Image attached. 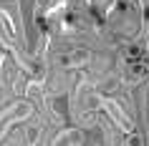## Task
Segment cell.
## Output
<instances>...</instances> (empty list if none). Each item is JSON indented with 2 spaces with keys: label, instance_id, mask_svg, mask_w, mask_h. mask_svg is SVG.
<instances>
[{
  "label": "cell",
  "instance_id": "cell-4",
  "mask_svg": "<svg viewBox=\"0 0 149 146\" xmlns=\"http://www.w3.org/2000/svg\"><path fill=\"white\" fill-rule=\"evenodd\" d=\"M53 144L56 146H63V144L81 146V144H86V136H84V131H81V129H61L53 136Z\"/></svg>",
  "mask_w": 149,
  "mask_h": 146
},
{
  "label": "cell",
  "instance_id": "cell-5",
  "mask_svg": "<svg viewBox=\"0 0 149 146\" xmlns=\"http://www.w3.org/2000/svg\"><path fill=\"white\" fill-rule=\"evenodd\" d=\"M86 103H88L91 111H99L101 103H104V96H101V93H96V91H91V93H88V98H86Z\"/></svg>",
  "mask_w": 149,
  "mask_h": 146
},
{
  "label": "cell",
  "instance_id": "cell-2",
  "mask_svg": "<svg viewBox=\"0 0 149 146\" xmlns=\"http://www.w3.org/2000/svg\"><path fill=\"white\" fill-rule=\"evenodd\" d=\"M101 111H104V113H106V116L111 118V123H114V126H116L119 131H124L126 136L136 131V129H134V121H132V118H129V116L124 113V108L119 106L116 101H111V98H104V103H101Z\"/></svg>",
  "mask_w": 149,
  "mask_h": 146
},
{
  "label": "cell",
  "instance_id": "cell-3",
  "mask_svg": "<svg viewBox=\"0 0 149 146\" xmlns=\"http://www.w3.org/2000/svg\"><path fill=\"white\" fill-rule=\"evenodd\" d=\"M91 61V53H88L86 48H76V51H68V53H63L61 58H58V63H61L63 68H81L84 63Z\"/></svg>",
  "mask_w": 149,
  "mask_h": 146
},
{
  "label": "cell",
  "instance_id": "cell-1",
  "mask_svg": "<svg viewBox=\"0 0 149 146\" xmlns=\"http://www.w3.org/2000/svg\"><path fill=\"white\" fill-rule=\"evenodd\" d=\"M31 116H33V106L28 101H15V103H10L8 108H3V111H0V138L8 134V129L13 123L25 121V118H31Z\"/></svg>",
  "mask_w": 149,
  "mask_h": 146
},
{
  "label": "cell",
  "instance_id": "cell-6",
  "mask_svg": "<svg viewBox=\"0 0 149 146\" xmlns=\"http://www.w3.org/2000/svg\"><path fill=\"white\" fill-rule=\"evenodd\" d=\"M126 144H144V138H141V136H136V134H129Z\"/></svg>",
  "mask_w": 149,
  "mask_h": 146
},
{
  "label": "cell",
  "instance_id": "cell-7",
  "mask_svg": "<svg viewBox=\"0 0 149 146\" xmlns=\"http://www.w3.org/2000/svg\"><path fill=\"white\" fill-rule=\"evenodd\" d=\"M141 18H144V23H149V5L141 8Z\"/></svg>",
  "mask_w": 149,
  "mask_h": 146
}]
</instances>
